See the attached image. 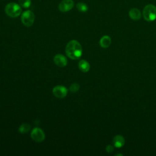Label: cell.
Wrapping results in <instances>:
<instances>
[{
  "mask_svg": "<svg viewBox=\"0 0 156 156\" xmlns=\"http://www.w3.org/2000/svg\"><path fill=\"white\" fill-rule=\"evenodd\" d=\"M5 13L11 18H16L22 13V8L19 4L15 2L8 3L4 9Z\"/></svg>",
  "mask_w": 156,
  "mask_h": 156,
  "instance_id": "obj_2",
  "label": "cell"
},
{
  "mask_svg": "<svg viewBox=\"0 0 156 156\" xmlns=\"http://www.w3.org/2000/svg\"><path fill=\"white\" fill-rule=\"evenodd\" d=\"M30 136L32 139L35 142H41L45 138V134L43 130L38 127H35L32 129Z\"/></svg>",
  "mask_w": 156,
  "mask_h": 156,
  "instance_id": "obj_5",
  "label": "cell"
},
{
  "mask_svg": "<svg viewBox=\"0 0 156 156\" xmlns=\"http://www.w3.org/2000/svg\"><path fill=\"white\" fill-rule=\"evenodd\" d=\"M35 20L34 13L30 10H25L21 13V21L26 27H30L33 25Z\"/></svg>",
  "mask_w": 156,
  "mask_h": 156,
  "instance_id": "obj_4",
  "label": "cell"
},
{
  "mask_svg": "<svg viewBox=\"0 0 156 156\" xmlns=\"http://www.w3.org/2000/svg\"><path fill=\"white\" fill-rule=\"evenodd\" d=\"M105 150H106V151H107L108 153H111V152H112L113 151L114 147H113V146L112 145L108 144V145H107V146H106Z\"/></svg>",
  "mask_w": 156,
  "mask_h": 156,
  "instance_id": "obj_17",
  "label": "cell"
},
{
  "mask_svg": "<svg viewBox=\"0 0 156 156\" xmlns=\"http://www.w3.org/2000/svg\"><path fill=\"white\" fill-rule=\"evenodd\" d=\"M18 3L21 7L27 9L31 5V0H18Z\"/></svg>",
  "mask_w": 156,
  "mask_h": 156,
  "instance_id": "obj_15",
  "label": "cell"
},
{
  "mask_svg": "<svg viewBox=\"0 0 156 156\" xmlns=\"http://www.w3.org/2000/svg\"><path fill=\"white\" fill-rule=\"evenodd\" d=\"M52 93L57 98H63L68 94V89L63 85H57L54 87Z\"/></svg>",
  "mask_w": 156,
  "mask_h": 156,
  "instance_id": "obj_6",
  "label": "cell"
},
{
  "mask_svg": "<svg viewBox=\"0 0 156 156\" xmlns=\"http://www.w3.org/2000/svg\"><path fill=\"white\" fill-rule=\"evenodd\" d=\"M78 66H79V69L82 72H83V73L88 72L90 68V65L89 63L85 60H81L79 62Z\"/></svg>",
  "mask_w": 156,
  "mask_h": 156,
  "instance_id": "obj_12",
  "label": "cell"
},
{
  "mask_svg": "<svg viewBox=\"0 0 156 156\" xmlns=\"http://www.w3.org/2000/svg\"><path fill=\"white\" fill-rule=\"evenodd\" d=\"M80 88V85L77 83H73L69 87V90L72 93H76Z\"/></svg>",
  "mask_w": 156,
  "mask_h": 156,
  "instance_id": "obj_16",
  "label": "cell"
},
{
  "mask_svg": "<svg viewBox=\"0 0 156 156\" xmlns=\"http://www.w3.org/2000/svg\"><path fill=\"white\" fill-rule=\"evenodd\" d=\"M112 43L111 38L108 35L103 36L99 41V44L103 48H107L110 46Z\"/></svg>",
  "mask_w": 156,
  "mask_h": 156,
  "instance_id": "obj_11",
  "label": "cell"
},
{
  "mask_svg": "<svg viewBox=\"0 0 156 156\" xmlns=\"http://www.w3.org/2000/svg\"><path fill=\"white\" fill-rule=\"evenodd\" d=\"M113 146L117 148L122 147L125 144V140L122 135H117L113 138Z\"/></svg>",
  "mask_w": 156,
  "mask_h": 156,
  "instance_id": "obj_9",
  "label": "cell"
},
{
  "mask_svg": "<svg viewBox=\"0 0 156 156\" xmlns=\"http://www.w3.org/2000/svg\"><path fill=\"white\" fill-rule=\"evenodd\" d=\"M30 126L29 124L24 123L20 126L18 130L21 133H27L30 130Z\"/></svg>",
  "mask_w": 156,
  "mask_h": 156,
  "instance_id": "obj_14",
  "label": "cell"
},
{
  "mask_svg": "<svg viewBox=\"0 0 156 156\" xmlns=\"http://www.w3.org/2000/svg\"><path fill=\"white\" fill-rule=\"evenodd\" d=\"M143 16L147 21H154L156 19V6L153 4L146 5L143 9Z\"/></svg>",
  "mask_w": 156,
  "mask_h": 156,
  "instance_id": "obj_3",
  "label": "cell"
},
{
  "mask_svg": "<svg viewBox=\"0 0 156 156\" xmlns=\"http://www.w3.org/2000/svg\"><path fill=\"white\" fill-rule=\"evenodd\" d=\"M130 18L133 20H139L141 16V13L140 10L137 8H132L129 12Z\"/></svg>",
  "mask_w": 156,
  "mask_h": 156,
  "instance_id": "obj_10",
  "label": "cell"
},
{
  "mask_svg": "<svg viewBox=\"0 0 156 156\" xmlns=\"http://www.w3.org/2000/svg\"><path fill=\"white\" fill-rule=\"evenodd\" d=\"M54 62L59 67H64L67 65L66 58L62 54H57L54 57Z\"/></svg>",
  "mask_w": 156,
  "mask_h": 156,
  "instance_id": "obj_8",
  "label": "cell"
},
{
  "mask_svg": "<svg viewBox=\"0 0 156 156\" xmlns=\"http://www.w3.org/2000/svg\"><path fill=\"white\" fill-rule=\"evenodd\" d=\"M76 8L77 9V10L79 12H82V13H85V12H87L88 10V5L83 2H79L77 3Z\"/></svg>",
  "mask_w": 156,
  "mask_h": 156,
  "instance_id": "obj_13",
  "label": "cell"
},
{
  "mask_svg": "<svg viewBox=\"0 0 156 156\" xmlns=\"http://www.w3.org/2000/svg\"><path fill=\"white\" fill-rule=\"evenodd\" d=\"M117 155H121V156H122V155H123V154H116V155H115V156H117Z\"/></svg>",
  "mask_w": 156,
  "mask_h": 156,
  "instance_id": "obj_18",
  "label": "cell"
},
{
  "mask_svg": "<svg viewBox=\"0 0 156 156\" xmlns=\"http://www.w3.org/2000/svg\"><path fill=\"white\" fill-rule=\"evenodd\" d=\"M65 52L69 58L73 60L78 59L82 54V46L77 40H71L66 46Z\"/></svg>",
  "mask_w": 156,
  "mask_h": 156,
  "instance_id": "obj_1",
  "label": "cell"
},
{
  "mask_svg": "<svg viewBox=\"0 0 156 156\" xmlns=\"http://www.w3.org/2000/svg\"><path fill=\"white\" fill-rule=\"evenodd\" d=\"M74 6L73 0H62L58 4V9L62 12H66L71 10Z\"/></svg>",
  "mask_w": 156,
  "mask_h": 156,
  "instance_id": "obj_7",
  "label": "cell"
}]
</instances>
